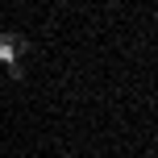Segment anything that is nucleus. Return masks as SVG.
Segmentation results:
<instances>
[{
	"label": "nucleus",
	"instance_id": "obj_1",
	"mask_svg": "<svg viewBox=\"0 0 158 158\" xmlns=\"http://www.w3.org/2000/svg\"><path fill=\"white\" fill-rule=\"evenodd\" d=\"M17 58H21V54H17V33H0V63H17Z\"/></svg>",
	"mask_w": 158,
	"mask_h": 158
},
{
	"label": "nucleus",
	"instance_id": "obj_2",
	"mask_svg": "<svg viewBox=\"0 0 158 158\" xmlns=\"http://www.w3.org/2000/svg\"><path fill=\"white\" fill-rule=\"evenodd\" d=\"M8 79H17V83H21V79H25V67H21V63H8Z\"/></svg>",
	"mask_w": 158,
	"mask_h": 158
}]
</instances>
